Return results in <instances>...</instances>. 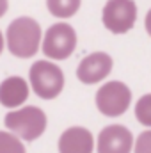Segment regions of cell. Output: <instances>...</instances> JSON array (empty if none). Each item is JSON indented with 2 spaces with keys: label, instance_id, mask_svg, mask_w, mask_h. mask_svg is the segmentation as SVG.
I'll return each mask as SVG.
<instances>
[{
  "label": "cell",
  "instance_id": "1",
  "mask_svg": "<svg viewBox=\"0 0 151 153\" xmlns=\"http://www.w3.org/2000/svg\"><path fill=\"white\" fill-rule=\"evenodd\" d=\"M5 38H7V48L14 57L29 59L38 53L39 45L43 43L41 25L29 16L16 18L9 23Z\"/></svg>",
  "mask_w": 151,
  "mask_h": 153
},
{
  "label": "cell",
  "instance_id": "2",
  "mask_svg": "<svg viewBox=\"0 0 151 153\" xmlns=\"http://www.w3.org/2000/svg\"><path fill=\"white\" fill-rule=\"evenodd\" d=\"M4 123L7 130H11L16 137L25 141H36L46 130V114L36 105H27L18 111L7 112Z\"/></svg>",
  "mask_w": 151,
  "mask_h": 153
},
{
  "label": "cell",
  "instance_id": "3",
  "mask_svg": "<svg viewBox=\"0 0 151 153\" xmlns=\"http://www.w3.org/2000/svg\"><path fill=\"white\" fill-rule=\"evenodd\" d=\"M30 85L36 96L43 100H53L64 89V73L62 70L50 61H36L29 71Z\"/></svg>",
  "mask_w": 151,
  "mask_h": 153
},
{
  "label": "cell",
  "instance_id": "4",
  "mask_svg": "<svg viewBox=\"0 0 151 153\" xmlns=\"http://www.w3.org/2000/svg\"><path fill=\"white\" fill-rule=\"evenodd\" d=\"M76 48V32L75 29L64 22L53 23L44 32V38L41 43V50L46 57L53 61H64L68 59Z\"/></svg>",
  "mask_w": 151,
  "mask_h": 153
},
{
  "label": "cell",
  "instance_id": "5",
  "mask_svg": "<svg viewBox=\"0 0 151 153\" xmlns=\"http://www.w3.org/2000/svg\"><path fill=\"white\" fill-rule=\"evenodd\" d=\"M132 103V91L124 82L112 80L103 84L96 93V107L107 117L123 116Z\"/></svg>",
  "mask_w": 151,
  "mask_h": 153
},
{
  "label": "cell",
  "instance_id": "6",
  "mask_svg": "<svg viewBox=\"0 0 151 153\" xmlns=\"http://www.w3.org/2000/svg\"><path fill=\"white\" fill-rule=\"evenodd\" d=\"M137 20V5L133 0H107L101 13V22L112 34H126Z\"/></svg>",
  "mask_w": 151,
  "mask_h": 153
},
{
  "label": "cell",
  "instance_id": "7",
  "mask_svg": "<svg viewBox=\"0 0 151 153\" xmlns=\"http://www.w3.org/2000/svg\"><path fill=\"white\" fill-rule=\"evenodd\" d=\"M110 71H112V57L105 52H94L80 61L76 68V78L85 85H93L105 80L110 75Z\"/></svg>",
  "mask_w": 151,
  "mask_h": 153
},
{
  "label": "cell",
  "instance_id": "8",
  "mask_svg": "<svg viewBox=\"0 0 151 153\" xmlns=\"http://www.w3.org/2000/svg\"><path fill=\"white\" fill-rule=\"evenodd\" d=\"M96 150L98 153H132L133 135L123 125H109L100 132Z\"/></svg>",
  "mask_w": 151,
  "mask_h": 153
},
{
  "label": "cell",
  "instance_id": "9",
  "mask_svg": "<svg viewBox=\"0 0 151 153\" xmlns=\"http://www.w3.org/2000/svg\"><path fill=\"white\" fill-rule=\"evenodd\" d=\"M94 137L84 126H70L59 137V153H93Z\"/></svg>",
  "mask_w": 151,
  "mask_h": 153
},
{
  "label": "cell",
  "instance_id": "10",
  "mask_svg": "<svg viewBox=\"0 0 151 153\" xmlns=\"http://www.w3.org/2000/svg\"><path fill=\"white\" fill-rule=\"evenodd\" d=\"M29 98V84L21 76H7L0 84V103L5 109H18Z\"/></svg>",
  "mask_w": 151,
  "mask_h": 153
},
{
  "label": "cell",
  "instance_id": "11",
  "mask_svg": "<svg viewBox=\"0 0 151 153\" xmlns=\"http://www.w3.org/2000/svg\"><path fill=\"white\" fill-rule=\"evenodd\" d=\"M82 0H46V7L55 18H71L80 9Z\"/></svg>",
  "mask_w": 151,
  "mask_h": 153
},
{
  "label": "cell",
  "instance_id": "12",
  "mask_svg": "<svg viewBox=\"0 0 151 153\" xmlns=\"http://www.w3.org/2000/svg\"><path fill=\"white\" fill-rule=\"evenodd\" d=\"M0 153H25V146L14 134L0 130Z\"/></svg>",
  "mask_w": 151,
  "mask_h": 153
},
{
  "label": "cell",
  "instance_id": "13",
  "mask_svg": "<svg viewBox=\"0 0 151 153\" xmlns=\"http://www.w3.org/2000/svg\"><path fill=\"white\" fill-rule=\"evenodd\" d=\"M135 117L141 125L151 128V93L144 94L135 103Z\"/></svg>",
  "mask_w": 151,
  "mask_h": 153
},
{
  "label": "cell",
  "instance_id": "14",
  "mask_svg": "<svg viewBox=\"0 0 151 153\" xmlns=\"http://www.w3.org/2000/svg\"><path fill=\"white\" fill-rule=\"evenodd\" d=\"M133 153H151V130L139 134V137L135 139Z\"/></svg>",
  "mask_w": 151,
  "mask_h": 153
},
{
  "label": "cell",
  "instance_id": "15",
  "mask_svg": "<svg viewBox=\"0 0 151 153\" xmlns=\"http://www.w3.org/2000/svg\"><path fill=\"white\" fill-rule=\"evenodd\" d=\"M144 27H146V32L151 36V9L148 11V14H146V18H144Z\"/></svg>",
  "mask_w": 151,
  "mask_h": 153
},
{
  "label": "cell",
  "instance_id": "16",
  "mask_svg": "<svg viewBox=\"0 0 151 153\" xmlns=\"http://www.w3.org/2000/svg\"><path fill=\"white\" fill-rule=\"evenodd\" d=\"M7 7H9V0H0V18L7 13Z\"/></svg>",
  "mask_w": 151,
  "mask_h": 153
},
{
  "label": "cell",
  "instance_id": "17",
  "mask_svg": "<svg viewBox=\"0 0 151 153\" xmlns=\"http://www.w3.org/2000/svg\"><path fill=\"white\" fill-rule=\"evenodd\" d=\"M2 50H4V36L0 32V53H2Z\"/></svg>",
  "mask_w": 151,
  "mask_h": 153
}]
</instances>
